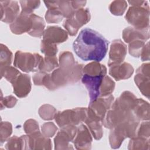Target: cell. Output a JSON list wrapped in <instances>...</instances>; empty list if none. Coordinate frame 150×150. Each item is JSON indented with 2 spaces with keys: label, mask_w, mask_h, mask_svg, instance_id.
<instances>
[{
  "label": "cell",
  "mask_w": 150,
  "mask_h": 150,
  "mask_svg": "<svg viewBox=\"0 0 150 150\" xmlns=\"http://www.w3.org/2000/svg\"><path fill=\"white\" fill-rule=\"evenodd\" d=\"M114 101V96L111 94L101 97L90 101L87 110L86 117L91 119L102 122L107 112L111 108Z\"/></svg>",
  "instance_id": "7"
},
{
  "label": "cell",
  "mask_w": 150,
  "mask_h": 150,
  "mask_svg": "<svg viewBox=\"0 0 150 150\" xmlns=\"http://www.w3.org/2000/svg\"><path fill=\"white\" fill-rule=\"evenodd\" d=\"M92 141L91 134L88 127L84 124H80L77 127L76 135L73 141L76 149L80 150L90 149Z\"/></svg>",
  "instance_id": "14"
},
{
  "label": "cell",
  "mask_w": 150,
  "mask_h": 150,
  "mask_svg": "<svg viewBox=\"0 0 150 150\" xmlns=\"http://www.w3.org/2000/svg\"><path fill=\"white\" fill-rule=\"evenodd\" d=\"M23 129L26 134L30 135L39 131V125L35 120L29 119L25 122L23 124Z\"/></svg>",
  "instance_id": "44"
},
{
  "label": "cell",
  "mask_w": 150,
  "mask_h": 150,
  "mask_svg": "<svg viewBox=\"0 0 150 150\" xmlns=\"http://www.w3.org/2000/svg\"><path fill=\"white\" fill-rule=\"evenodd\" d=\"M32 26L31 14L21 11L15 21L10 24L11 32L15 35H21L24 33H29Z\"/></svg>",
  "instance_id": "16"
},
{
  "label": "cell",
  "mask_w": 150,
  "mask_h": 150,
  "mask_svg": "<svg viewBox=\"0 0 150 150\" xmlns=\"http://www.w3.org/2000/svg\"><path fill=\"white\" fill-rule=\"evenodd\" d=\"M11 84L14 94L19 98L26 97L31 91L30 77L26 74L21 73Z\"/></svg>",
  "instance_id": "15"
},
{
  "label": "cell",
  "mask_w": 150,
  "mask_h": 150,
  "mask_svg": "<svg viewBox=\"0 0 150 150\" xmlns=\"http://www.w3.org/2000/svg\"><path fill=\"white\" fill-rule=\"evenodd\" d=\"M150 139L144 138L139 137H134L131 138L128 145V149L129 150H142L149 149Z\"/></svg>",
  "instance_id": "28"
},
{
  "label": "cell",
  "mask_w": 150,
  "mask_h": 150,
  "mask_svg": "<svg viewBox=\"0 0 150 150\" xmlns=\"http://www.w3.org/2000/svg\"><path fill=\"white\" fill-rule=\"evenodd\" d=\"M150 64L145 63L136 70L134 81L141 93L148 98L150 94Z\"/></svg>",
  "instance_id": "11"
},
{
  "label": "cell",
  "mask_w": 150,
  "mask_h": 150,
  "mask_svg": "<svg viewBox=\"0 0 150 150\" xmlns=\"http://www.w3.org/2000/svg\"><path fill=\"white\" fill-rule=\"evenodd\" d=\"M42 37L43 40L57 45L67 40L68 33L59 26H50L45 30Z\"/></svg>",
  "instance_id": "18"
},
{
  "label": "cell",
  "mask_w": 150,
  "mask_h": 150,
  "mask_svg": "<svg viewBox=\"0 0 150 150\" xmlns=\"http://www.w3.org/2000/svg\"><path fill=\"white\" fill-rule=\"evenodd\" d=\"M5 149L7 150L29 149L28 135H23L19 137L14 135L9 138L5 144Z\"/></svg>",
  "instance_id": "23"
},
{
  "label": "cell",
  "mask_w": 150,
  "mask_h": 150,
  "mask_svg": "<svg viewBox=\"0 0 150 150\" xmlns=\"http://www.w3.org/2000/svg\"><path fill=\"white\" fill-rule=\"evenodd\" d=\"M1 77H4L7 81L11 83L17 77L21 72L15 67L11 66L0 68Z\"/></svg>",
  "instance_id": "36"
},
{
  "label": "cell",
  "mask_w": 150,
  "mask_h": 150,
  "mask_svg": "<svg viewBox=\"0 0 150 150\" xmlns=\"http://www.w3.org/2000/svg\"><path fill=\"white\" fill-rule=\"evenodd\" d=\"M107 68L105 65L98 62L93 61L84 66L83 69V74H87L91 76H105Z\"/></svg>",
  "instance_id": "25"
},
{
  "label": "cell",
  "mask_w": 150,
  "mask_h": 150,
  "mask_svg": "<svg viewBox=\"0 0 150 150\" xmlns=\"http://www.w3.org/2000/svg\"><path fill=\"white\" fill-rule=\"evenodd\" d=\"M12 133V125L8 121H1L0 127V142L2 145Z\"/></svg>",
  "instance_id": "39"
},
{
  "label": "cell",
  "mask_w": 150,
  "mask_h": 150,
  "mask_svg": "<svg viewBox=\"0 0 150 150\" xmlns=\"http://www.w3.org/2000/svg\"><path fill=\"white\" fill-rule=\"evenodd\" d=\"M134 117L132 111L125 109L114 101L101 123L105 128L111 129L120 122Z\"/></svg>",
  "instance_id": "8"
},
{
  "label": "cell",
  "mask_w": 150,
  "mask_h": 150,
  "mask_svg": "<svg viewBox=\"0 0 150 150\" xmlns=\"http://www.w3.org/2000/svg\"><path fill=\"white\" fill-rule=\"evenodd\" d=\"M1 21L6 23H12L18 16L19 6L16 1H0Z\"/></svg>",
  "instance_id": "12"
},
{
  "label": "cell",
  "mask_w": 150,
  "mask_h": 150,
  "mask_svg": "<svg viewBox=\"0 0 150 150\" xmlns=\"http://www.w3.org/2000/svg\"><path fill=\"white\" fill-rule=\"evenodd\" d=\"M84 122L94 138L96 140H100L103 135V125L101 122L91 119L87 117Z\"/></svg>",
  "instance_id": "27"
},
{
  "label": "cell",
  "mask_w": 150,
  "mask_h": 150,
  "mask_svg": "<svg viewBox=\"0 0 150 150\" xmlns=\"http://www.w3.org/2000/svg\"><path fill=\"white\" fill-rule=\"evenodd\" d=\"M127 6L125 1H114L110 4L109 10L113 15L121 16L125 12Z\"/></svg>",
  "instance_id": "34"
},
{
  "label": "cell",
  "mask_w": 150,
  "mask_h": 150,
  "mask_svg": "<svg viewBox=\"0 0 150 150\" xmlns=\"http://www.w3.org/2000/svg\"><path fill=\"white\" fill-rule=\"evenodd\" d=\"M127 53V45L121 40L115 39L110 46L108 66L121 63L124 62Z\"/></svg>",
  "instance_id": "13"
},
{
  "label": "cell",
  "mask_w": 150,
  "mask_h": 150,
  "mask_svg": "<svg viewBox=\"0 0 150 150\" xmlns=\"http://www.w3.org/2000/svg\"><path fill=\"white\" fill-rule=\"evenodd\" d=\"M83 67V64L77 62L69 68L58 67L50 74L52 82L57 88L69 84L76 83L82 77Z\"/></svg>",
  "instance_id": "3"
},
{
  "label": "cell",
  "mask_w": 150,
  "mask_h": 150,
  "mask_svg": "<svg viewBox=\"0 0 150 150\" xmlns=\"http://www.w3.org/2000/svg\"><path fill=\"white\" fill-rule=\"evenodd\" d=\"M18 100L13 96L10 95L2 97V94L1 93V110H3L5 107L11 108H13L16 104Z\"/></svg>",
  "instance_id": "45"
},
{
  "label": "cell",
  "mask_w": 150,
  "mask_h": 150,
  "mask_svg": "<svg viewBox=\"0 0 150 150\" xmlns=\"http://www.w3.org/2000/svg\"><path fill=\"white\" fill-rule=\"evenodd\" d=\"M147 1H128L131 6H141L144 5Z\"/></svg>",
  "instance_id": "48"
},
{
  "label": "cell",
  "mask_w": 150,
  "mask_h": 150,
  "mask_svg": "<svg viewBox=\"0 0 150 150\" xmlns=\"http://www.w3.org/2000/svg\"><path fill=\"white\" fill-rule=\"evenodd\" d=\"M87 108L85 107H77L58 111L55 115L54 120L60 128L67 125H78L84 121L87 115Z\"/></svg>",
  "instance_id": "6"
},
{
  "label": "cell",
  "mask_w": 150,
  "mask_h": 150,
  "mask_svg": "<svg viewBox=\"0 0 150 150\" xmlns=\"http://www.w3.org/2000/svg\"><path fill=\"white\" fill-rule=\"evenodd\" d=\"M149 6L148 1L141 6H131L125 16L126 21L134 28H149Z\"/></svg>",
  "instance_id": "4"
},
{
  "label": "cell",
  "mask_w": 150,
  "mask_h": 150,
  "mask_svg": "<svg viewBox=\"0 0 150 150\" xmlns=\"http://www.w3.org/2000/svg\"><path fill=\"white\" fill-rule=\"evenodd\" d=\"M40 50L45 56H54L57 54L58 49L57 45L42 40L40 43Z\"/></svg>",
  "instance_id": "40"
},
{
  "label": "cell",
  "mask_w": 150,
  "mask_h": 150,
  "mask_svg": "<svg viewBox=\"0 0 150 150\" xmlns=\"http://www.w3.org/2000/svg\"><path fill=\"white\" fill-rule=\"evenodd\" d=\"M32 20V26L30 31L28 33L30 36L36 38H40L43 36L45 31V23L44 19L36 14H31Z\"/></svg>",
  "instance_id": "26"
},
{
  "label": "cell",
  "mask_w": 150,
  "mask_h": 150,
  "mask_svg": "<svg viewBox=\"0 0 150 150\" xmlns=\"http://www.w3.org/2000/svg\"><path fill=\"white\" fill-rule=\"evenodd\" d=\"M56 8L63 14L66 19L70 18L75 10L73 9L70 1H55Z\"/></svg>",
  "instance_id": "35"
},
{
  "label": "cell",
  "mask_w": 150,
  "mask_h": 150,
  "mask_svg": "<svg viewBox=\"0 0 150 150\" xmlns=\"http://www.w3.org/2000/svg\"><path fill=\"white\" fill-rule=\"evenodd\" d=\"M141 59L142 61H149V42H148L146 44H145L141 53Z\"/></svg>",
  "instance_id": "46"
},
{
  "label": "cell",
  "mask_w": 150,
  "mask_h": 150,
  "mask_svg": "<svg viewBox=\"0 0 150 150\" xmlns=\"http://www.w3.org/2000/svg\"><path fill=\"white\" fill-rule=\"evenodd\" d=\"M42 133L46 137L50 138L53 137L57 131V127L52 122H47L44 123L41 127Z\"/></svg>",
  "instance_id": "43"
},
{
  "label": "cell",
  "mask_w": 150,
  "mask_h": 150,
  "mask_svg": "<svg viewBox=\"0 0 150 150\" xmlns=\"http://www.w3.org/2000/svg\"><path fill=\"white\" fill-rule=\"evenodd\" d=\"M76 62L73 54L69 51H63L59 54V67L63 68L71 67L73 66Z\"/></svg>",
  "instance_id": "33"
},
{
  "label": "cell",
  "mask_w": 150,
  "mask_h": 150,
  "mask_svg": "<svg viewBox=\"0 0 150 150\" xmlns=\"http://www.w3.org/2000/svg\"><path fill=\"white\" fill-rule=\"evenodd\" d=\"M108 41L100 33L90 28H84L73 43L76 55L84 61L100 62L105 56Z\"/></svg>",
  "instance_id": "1"
},
{
  "label": "cell",
  "mask_w": 150,
  "mask_h": 150,
  "mask_svg": "<svg viewBox=\"0 0 150 150\" xmlns=\"http://www.w3.org/2000/svg\"><path fill=\"white\" fill-rule=\"evenodd\" d=\"M77 131V127L74 125H67L61 127L54 138V149H73L74 148L70 144V142H73Z\"/></svg>",
  "instance_id": "10"
},
{
  "label": "cell",
  "mask_w": 150,
  "mask_h": 150,
  "mask_svg": "<svg viewBox=\"0 0 150 150\" xmlns=\"http://www.w3.org/2000/svg\"><path fill=\"white\" fill-rule=\"evenodd\" d=\"M132 66L127 62L112 64L109 66V74L116 81L130 78L134 73Z\"/></svg>",
  "instance_id": "19"
},
{
  "label": "cell",
  "mask_w": 150,
  "mask_h": 150,
  "mask_svg": "<svg viewBox=\"0 0 150 150\" xmlns=\"http://www.w3.org/2000/svg\"><path fill=\"white\" fill-rule=\"evenodd\" d=\"M13 59V54L8 47L1 43L0 52V68L11 65Z\"/></svg>",
  "instance_id": "32"
},
{
  "label": "cell",
  "mask_w": 150,
  "mask_h": 150,
  "mask_svg": "<svg viewBox=\"0 0 150 150\" xmlns=\"http://www.w3.org/2000/svg\"><path fill=\"white\" fill-rule=\"evenodd\" d=\"M137 137L149 139L150 125L149 121H144L139 124L136 134Z\"/></svg>",
  "instance_id": "42"
},
{
  "label": "cell",
  "mask_w": 150,
  "mask_h": 150,
  "mask_svg": "<svg viewBox=\"0 0 150 150\" xmlns=\"http://www.w3.org/2000/svg\"><path fill=\"white\" fill-rule=\"evenodd\" d=\"M43 58L38 53L18 50L15 54L13 65L23 72H33L39 70Z\"/></svg>",
  "instance_id": "5"
},
{
  "label": "cell",
  "mask_w": 150,
  "mask_h": 150,
  "mask_svg": "<svg viewBox=\"0 0 150 150\" xmlns=\"http://www.w3.org/2000/svg\"><path fill=\"white\" fill-rule=\"evenodd\" d=\"M45 18L49 23H57L61 22L64 16L58 9H51L46 12Z\"/></svg>",
  "instance_id": "38"
},
{
  "label": "cell",
  "mask_w": 150,
  "mask_h": 150,
  "mask_svg": "<svg viewBox=\"0 0 150 150\" xmlns=\"http://www.w3.org/2000/svg\"><path fill=\"white\" fill-rule=\"evenodd\" d=\"M115 86V82L111 77L105 75L103 77L100 88V97L111 95Z\"/></svg>",
  "instance_id": "30"
},
{
  "label": "cell",
  "mask_w": 150,
  "mask_h": 150,
  "mask_svg": "<svg viewBox=\"0 0 150 150\" xmlns=\"http://www.w3.org/2000/svg\"><path fill=\"white\" fill-rule=\"evenodd\" d=\"M33 81L36 86H43L49 90H55L57 88L52 82L50 74L43 71H38L33 76Z\"/></svg>",
  "instance_id": "24"
},
{
  "label": "cell",
  "mask_w": 150,
  "mask_h": 150,
  "mask_svg": "<svg viewBox=\"0 0 150 150\" xmlns=\"http://www.w3.org/2000/svg\"><path fill=\"white\" fill-rule=\"evenodd\" d=\"M71 6L74 10L83 8L86 4V1H70Z\"/></svg>",
  "instance_id": "47"
},
{
  "label": "cell",
  "mask_w": 150,
  "mask_h": 150,
  "mask_svg": "<svg viewBox=\"0 0 150 150\" xmlns=\"http://www.w3.org/2000/svg\"><path fill=\"white\" fill-rule=\"evenodd\" d=\"M139 121L135 117L128 118L116 125L111 129L109 134V142L111 148L120 147L125 139L136 136Z\"/></svg>",
  "instance_id": "2"
},
{
  "label": "cell",
  "mask_w": 150,
  "mask_h": 150,
  "mask_svg": "<svg viewBox=\"0 0 150 150\" xmlns=\"http://www.w3.org/2000/svg\"><path fill=\"white\" fill-rule=\"evenodd\" d=\"M22 12L32 14L35 9L39 7L40 5V1H20Z\"/></svg>",
  "instance_id": "41"
},
{
  "label": "cell",
  "mask_w": 150,
  "mask_h": 150,
  "mask_svg": "<svg viewBox=\"0 0 150 150\" xmlns=\"http://www.w3.org/2000/svg\"><path fill=\"white\" fill-rule=\"evenodd\" d=\"M104 76H91L83 74L81 79V82L88 91L90 101H94L100 97V88Z\"/></svg>",
  "instance_id": "17"
},
{
  "label": "cell",
  "mask_w": 150,
  "mask_h": 150,
  "mask_svg": "<svg viewBox=\"0 0 150 150\" xmlns=\"http://www.w3.org/2000/svg\"><path fill=\"white\" fill-rule=\"evenodd\" d=\"M122 36L124 41L127 43L135 40H141L146 42L150 37L149 28L138 29L132 26H129L123 30Z\"/></svg>",
  "instance_id": "21"
},
{
  "label": "cell",
  "mask_w": 150,
  "mask_h": 150,
  "mask_svg": "<svg viewBox=\"0 0 150 150\" xmlns=\"http://www.w3.org/2000/svg\"><path fill=\"white\" fill-rule=\"evenodd\" d=\"M145 44V41L141 40H135L129 43L128 45L129 54L134 57H139Z\"/></svg>",
  "instance_id": "37"
},
{
  "label": "cell",
  "mask_w": 150,
  "mask_h": 150,
  "mask_svg": "<svg viewBox=\"0 0 150 150\" xmlns=\"http://www.w3.org/2000/svg\"><path fill=\"white\" fill-rule=\"evenodd\" d=\"M91 19V15L87 8H80L75 10L72 15L66 19L63 26L69 35L75 36L79 29L83 25L87 23Z\"/></svg>",
  "instance_id": "9"
},
{
  "label": "cell",
  "mask_w": 150,
  "mask_h": 150,
  "mask_svg": "<svg viewBox=\"0 0 150 150\" xmlns=\"http://www.w3.org/2000/svg\"><path fill=\"white\" fill-rule=\"evenodd\" d=\"M28 135L29 149H52L50 139L45 137L40 131Z\"/></svg>",
  "instance_id": "20"
},
{
  "label": "cell",
  "mask_w": 150,
  "mask_h": 150,
  "mask_svg": "<svg viewBox=\"0 0 150 150\" xmlns=\"http://www.w3.org/2000/svg\"><path fill=\"white\" fill-rule=\"evenodd\" d=\"M38 113L42 119L46 121H49L54 119L57 110L52 105L46 104L40 107L38 110Z\"/></svg>",
  "instance_id": "31"
},
{
  "label": "cell",
  "mask_w": 150,
  "mask_h": 150,
  "mask_svg": "<svg viewBox=\"0 0 150 150\" xmlns=\"http://www.w3.org/2000/svg\"><path fill=\"white\" fill-rule=\"evenodd\" d=\"M134 117L139 121H149V104L142 98H137L135 105L132 110Z\"/></svg>",
  "instance_id": "22"
},
{
  "label": "cell",
  "mask_w": 150,
  "mask_h": 150,
  "mask_svg": "<svg viewBox=\"0 0 150 150\" xmlns=\"http://www.w3.org/2000/svg\"><path fill=\"white\" fill-rule=\"evenodd\" d=\"M59 66L57 59L56 56H45L39 67V71L49 73L53 71Z\"/></svg>",
  "instance_id": "29"
}]
</instances>
